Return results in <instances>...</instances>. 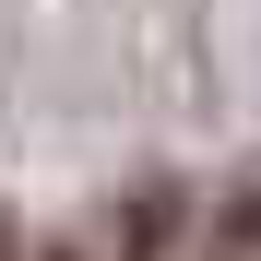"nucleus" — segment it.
Here are the masks:
<instances>
[{"label":"nucleus","instance_id":"obj_1","mask_svg":"<svg viewBox=\"0 0 261 261\" xmlns=\"http://www.w3.org/2000/svg\"><path fill=\"white\" fill-rule=\"evenodd\" d=\"M226 249H249V261H261V190H238V214H226Z\"/></svg>","mask_w":261,"mask_h":261},{"label":"nucleus","instance_id":"obj_2","mask_svg":"<svg viewBox=\"0 0 261 261\" xmlns=\"http://www.w3.org/2000/svg\"><path fill=\"white\" fill-rule=\"evenodd\" d=\"M0 261H12V226H0Z\"/></svg>","mask_w":261,"mask_h":261}]
</instances>
